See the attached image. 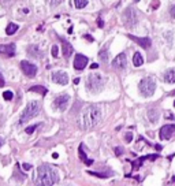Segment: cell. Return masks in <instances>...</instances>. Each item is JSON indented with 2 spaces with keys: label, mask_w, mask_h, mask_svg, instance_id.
I'll list each match as a JSON object with an SVG mask.
<instances>
[{
  "label": "cell",
  "mask_w": 175,
  "mask_h": 186,
  "mask_svg": "<svg viewBox=\"0 0 175 186\" xmlns=\"http://www.w3.org/2000/svg\"><path fill=\"white\" fill-rule=\"evenodd\" d=\"M126 64H127V58H126V53L122 52L119 53L118 56L114 59V62H112V67L114 68H118V70H122V68L126 67Z\"/></svg>",
  "instance_id": "obj_13"
},
{
  "label": "cell",
  "mask_w": 175,
  "mask_h": 186,
  "mask_svg": "<svg viewBox=\"0 0 175 186\" xmlns=\"http://www.w3.org/2000/svg\"><path fill=\"white\" fill-rule=\"evenodd\" d=\"M60 41H62V51H63V56L66 58H70L71 55H73V52H74V48H73V45H71L68 41H66V40H63V39H60Z\"/></svg>",
  "instance_id": "obj_15"
},
{
  "label": "cell",
  "mask_w": 175,
  "mask_h": 186,
  "mask_svg": "<svg viewBox=\"0 0 175 186\" xmlns=\"http://www.w3.org/2000/svg\"><path fill=\"white\" fill-rule=\"evenodd\" d=\"M3 145H4V140H3V137L0 136V148H2Z\"/></svg>",
  "instance_id": "obj_38"
},
{
  "label": "cell",
  "mask_w": 175,
  "mask_h": 186,
  "mask_svg": "<svg viewBox=\"0 0 175 186\" xmlns=\"http://www.w3.org/2000/svg\"><path fill=\"white\" fill-rule=\"evenodd\" d=\"M37 127H39V125H32V126L26 127V129H25V132H26V134H33V132L37 129Z\"/></svg>",
  "instance_id": "obj_25"
},
{
  "label": "cell",
  "mask_w": 175,
  "mask_h": 186,
  "mask_svg": "<svg viewBox=\"0 0 175 186\" xmlns=\"http://www.w3.org/2000/svg\"><path fill=\"white\" fill-rule=\"evenodd\" d=\"M19 27H18V25H15V23H8L7 25V27H6V34L7 36H12V34H15L16 33V30H18Z\"/></svg>",
  "instance_id": "obj_19"
},
{
  "label": "cell",
  "mask_w": 175,
  "mask_h": 186,
  "mask_svg": "<svg viewBox=\"0 0 175 186\" xmlns=\"http://www.w3.org/2000/svg\"><path fill=\"white\" fill-rule=\"evenodd\" d=\"M59 181V174L52 166L43 164L37 168V178L36 185L37 186H52Z\"/></svg>",
  "instance_id": "obj_2"
},
{
  "label": "cell",
  "mask_w": 175,
  "mask_h": 186,
  "mask_svg": "<svg viewBox=\"0 0 175 186\" xmlns=\"http://www.w3.org/2000/svg\"><path fill=\"white\" fill-rule=\"evenodd\" d=\"M138 91L144 97H150L156 91V82L152 77H145L140 81L138 84Z\"/></svg>",
  "instance_id": "obj_5"
},
{
  "label": "cell",
  "mask_w": 175,
  "mask_h": 186,
  "mask_svg": "<svg viewBox=\"0 0 175 186\" xmlns=\"http://www.w3.org/2000/svg\"><path fill=\"white\" fill-rule=\"evenodd\" d=\"M74 4H75V8L81 10V8H84V7H86L88 0H74Z\"/></svg>",
  "instance_id": "obj_23"
},
{
  "label": "cell",
  "mask_w": 175,
  "mask_h": 186,
  "mask_svg": "<svg viewBox=\"0 0 175 186\" xmlns=\"http://www.w3.org/2000/svg\"><path fill=\"white\" fill-rule=\"evenodd\" d=\"M101 119V111L97 105H88L84 108L81 115V127L84 130H90L99 125Z\"/></svg>",
  "instance_id": "obj_1"
},
{
  "label": "cell",
  "mask_w": 175,
  "mask_h": 186,
  "mask_svg": "<svg viewBox=\"0 0 175 186\" xmlns=\"http://www.w3.org/2000/svg\"><path fill=\"white\" fill-rule=\"evenodd\" d=\"M97 25H99V27H104V21L101 18H97Z\"/></svg>",
  "instance_id": "obj_33"
},
{
  "label": "cell",
  "mask_w": 175,
  "mask_h": 186,
  "mask_svg": "<svg viewBox=\"0 0 175 186\" xmlns=\"http://www.w3.org/2000/svg\"><path fill=\"white\" fill-rule=\"evenodd\" d=\"M52 157H53V159H58V157H59V155L55 152V153H52Z\"/></svg>",
  "instance_id": "obj_40"
},
{
  "label": "cell",
  "mask_w": 175,
  "mask_h": 186,
  "mask_svg": "<svg viewBox=\"0 0 175 186\" xmlns=\"http://www.w3.org/2000/svg\"><path fill=\"white\" fill-rule=\"evenodd\" d=\"M136 2H140V0H136Z\"/></svg>",
  "instance_id": "obj_42"
},
{
  "label": "cell",
  "mask_w": 175,
  "mask_h": 186,
  "mask_svg": "<svg viewBox=\"0 0 175 186\" xmlns=\"http://www.w3.org/2000/svg\"><path fill=\"white\" fill-rule=\"evenodd\" d=\"M170 15L173 16V18H175V4L171 6V8H170Z\"/></svg>",
  "instance_id": "obj_31"
},
{
  "label": "cell",
  "mask_w": 175,
  "mask_h": 186,
  "mask_svg": "<svg viewBox=\"0 0 175 186\" xmlns=\"http://www.w3.org/2000/svg\"><path fill=\"white\" fill-rule=\"evenodd\" d=\"M89 175H93V177H99V178H107L105 174H100V173H93V171H88Z\"/></svg>",
  "instance_id": "obj_27"
},
{
  "label": "cell",
  "mask_w": 175,
  "mask_h": 186,
  "mask_svg": "<svg viewBox=\"0 0 175 186\" xmlns=\"http://www.w3.org/2000/svg\"><path fill=\"white\" fill-rule=\"evenodd\" d=\"M159 6H160V2H159V0H153V2H152V8H153V10L159 8Z\"/></svg>",
  "instance_id": "obj_29"
},
{
  "label": "cell",
  "mask_w": 175,
  "mask_h": 186,
  "mask_svg": "<svg viewBox=\"0 0 175 186\" xmlns=\"http://www.w3.org/2000/svg\"><path fill=\"white\" fill-rule=\"evenodd\" d=\"M40 103L39 101H30L27 103V105L25 107L23 112L21 114V118H19V125H23V123H27L30 119H33L34 116L39 115L40 112Z\"/></svg>",
  "instance_id": "obj_3"
},
{
  "label": "cell",
  "mask_w": 175,
  "mask_h": 186,
  "mask_svg": "<svg viewBox=\"0 0 175 186\" xmlns=\"http://www.w3.org/2000/svg\"><path fill=\"white\" fill-rule=\"evenodd\" d=\"M99 58H100V60H101V62H104V63H107V62H108V58H109L107 48H103L101 51H99Z\"/></svg>",
  "instance_id": "obj_21"
},
{
  "label": "cell",
  "mask_w": 175,
  "mask_h": 186,
  "mask_svg": "<svg viewBox=\"0 0 175 186\" xmlns=\"http://www.w3.org/2000/svg\"><path fill=\"white\" fill-rule=\"evenodd\" d=\"M51 53H52L53 58H58V55H59V48H58V45H53L52 49H51Z\"/></svg>",
  "instance_id": "obj_26"
},
{
  "label": "cell",
  "mask_w": 175,
  "mask_h": 186,
  "mask_svg": "<svg viewBox=\"0 0 175 186\" xmlns=\"http://www.w3.org/2000/svg\"><path fill=\"white\" fill-rule=\"evenodd\" d=\"M22 168H23L25 171H29L30 168H32V166H30V164H27V163H23V164H22Z\"/></svg>",
  "instance_id": "obj_32"
},
{
  "label": "cell",
  "mask_w": 175,
  "mask_h": 186,
  "mask_svg": "<svg viewBox=\"0 0 175 186\" xmlns=\"http://www.w3.org/2000/svg\"><path fill=\"white\" fill-rule=\"evenodd\" d=\"M52 81L59 85H67L68 84V75L64 71H55L52 74Z\"/></svg>",
  "instance_id": "obj_12"
},
{
  "label": "cell",
  "mask_w": 175,
  "mask_h": 186,
  "mask_svg": "<svg viewBox=\"0 0 175 186\" xmlns=\"http://www.w3.org/2000/svg\"><path fill=\"white\" fill-rule=\"evenodd\" d=\"M159 111H157L156 108H149L148 109V119H149V122L150 123H157V120H159Z\"/></svg>",
  "instance_id": "obj_17"
},
{
  "label": "cell",
  "mask_w": 175,
  "mask_h": 186,
  "mask_svg": "<svg viewBox=\"0 0 175 186\" xmlns=\"http://www.w3.org/2000/svg\"><path fill=\"white\" fill-rule=\"evenodd\" d=\"M21 68H22L23 74H25L26 77H29V78L36 77V74H37V66L36 64H33V63H30V62H27V60L21 62Z\"/></svg>",
  "instance_id": "obj_8"
},
{
  "label": "cell",
  "mask_w": 175,
  "mask_h": 186,
  "mask_svg": "<svg viewBox=\"0 0 175 186\" xmlns=\"http://www.w3.org/2000/svg\"><path fill=\"white\" fill-rule=\"evenodd\" d=\"M175 134V123H170V125H164L160 129V138L162 140H170Z\"/></svg>",
  "instance_id": "obj_9"
},
{
  "label": "cell",
  "mask_w": 175,
  "mask_h": 186,
  "mask_svg": "<svg viewBox=\"0 0 175 186\" xmlns=\"http://www.w3.org/2000/svg\"><path fill=\"white\" fill-rule=\"evenodd\" d=\"M63 2V0H51V4H53V6H56V4H60V3Z\"/></svg>",
  "instance_id": "obj_35"
},
{
  "label": "cell",
  "mask_w": 175,
  "mask_h": 186,
  "mask_svg": "<svg viewBox=\"0 0 175 186\" xmlns=\"http://www.w3.org/2000/svg\"><path fill=\"white\" fill-rule=\"evenodd\" d=\"M131 140H133V134L131 133H126V136H125L126 142H131Z\"/></svg>",
  "instance_id": "obj_28"
},
{
  "label": "cell",
  "mask_w": 175,
  "mask_h": 186,
  "mask_svg": "<svg viewBox=\"0 0 175 186\" xmlns=\"http://www.w3.org/2000/svg\"><path fill=\"white\" fill-rule=\"evenodd\" d=\"M68 103H70V96L63 93V95H59L58 97H55L53 100V108H56L58 111H66V108L68 107Z\"/></svg>",
  "instance_id": "obj_7"
},
{
  "label": "cell",
  "mask_w": 175,
  "mask_h": 186,
  "mask_svg": "<svg viewBox=\"0 0 175 186\" xmlns=\"http://www.w3.org/2000/svg\"><path fill=\"white\" fill-rule=\"evenodd\" d=\"M14 97V93L11 91H6L4 93H3V99L7 100V101H10V100H12Z\"/></svg>",
  "instance_id": "obj_24"
},
{
  "label": "cell",
  "mask_w": 175,
  "mask_h": 186,
  "mask_svg": "<svg viewBox=\"0 0 175 186\" xmlns=\"http://www.w3.org/2000/svg\"><path fill=\"white\" fill-rule=\"evenodd\" d=\"M123 21H125V25L131 29L137 25V14H136V10L133 7H129L126 8V11L123 12Z\"/></svg>",
  "instance_id": "obj_6"
},
{
  "label": "cell",
  "mask_w": 175,
  "mask_h": 186,
  "mask_svg": "<svg viewBox=\"0 0 175 186\" xmlns=\"http://www.w3.org/2000/svg\"><path fill=\"white\" fill-rule=\"evenodd\" d=\"M155 148H156L157 151H162V145H160V144H156V145H155Z\"/></svg>",
  "instance_id": "obj_39"
},
{
  "label": "cell",
  "mask_w": 175,
  "mask_h": 186,
  "mask_svg": "<svg viewBox=\"0 0 175 186\" xmlns=\"http://www.w3.org/2000/svg\"><path fill=\"white\" fill-rule=\"evenodd\" d=\"M78 153H80V159H81L82 161H84V163H85L86 160H89L88 157H86V153L84 152V144H81L80 148H78Z\"/></svg>",
  "instance_id": "obj_22"
},
{
  "label": "cell",
  "mask_w": 175,
  "mask_h": 186,
  "mask_svg": "<svg viewBox=\"0 0 175 186\" xmlns=\"http://www.w3.org/2000/svg\"><path fill=\"white\" fill-rule=\"evenodd\" d=\"M127 37L130 40L134 41V43H137L140 47L145 48V49H149L150 45H152V40L149 37H137V36H133V34H129Z\"/></svg>",
  "instance_id": "obj_11"
},
{
  "label": "cell",
  "mask_w": 175,
  "mask_h": 186,
  "mask_svg": "<svg viewBox=\"0 0 175 186\" xmlns=\"http://www.w3.org/2000/svg\"><path fill=\"white\" fill-rule=\"evenodd\" d=\"M88 62H89V59L85 56V55L77 53V55H75V58H74V68H75V70H78V71L84 70V68L86 67Z\"/></svg>",
  "instance_id": "obj_10"
},
{
  "label": "cell",
  "mask_w": 175,
  "mask_h": 186,
  "mask_svg": "<svg viewBox=\"0 0 175 186\" xmlns=\"http://www.w3.org/2000/svg\"><path fill=\"white\" fill-rule=\"evenodd\" d=\"M163 78H164V81H166L167 84H175V68L167 70L166 73H164Z\"/></svg>",
  "instance_id": "obj_16"
},
{
  "label": "cell",
  "mask_w": 175,
  "mask_h": 186,
  "mask_svg": "<svg viewBox=\"0 0 175 186\" xmlns=\"http://www.w3.org/2000/svg\"><path fill=\"white\" fill-rule=\"evenodd\" d=\"M0 55L6 58H12L15 55V44H6L0 45Z\"/></svg>",
  "instance_id": "obj_14"
},
{
  "label": "cell",
  "mask_w": 175,
  "mask_h": 186,
  "mask_svg": "<svg viewBox=\"0 0 175 186\" xmlns=\"http://www.w3.org/2000/svg\"><path fill=\"white\" fill-rule=\"evenodd\" d=\"M97 67H99V64H97V63H92V64H90V68H92V70H96Z\"/></svg>",
  "instance_id": "obj_37"
},
{
  "label": "cell",
  "mask_w": 175,
  "mask_h": 186,
  "mask_svg": "<svg viewBox=\"0 0 175 186\" xmlns=\"http://www.w3.org/2000/svg\"><path fill=\"white\" fill-rule=\"evenodd\" d=\"M0 86H4V78H3L2 73H0Z\"/></svg>",
  "instance_id": "obj_36"
},
{
  "label": "cell",
  "mask_w": 175,
  "mask_h": 186,
  "mask_svg": "<svg viewBox=\"0 0 175 186\" xmlns=\"http://www.w3.org/2000/svg\"><path fill=\"white\" fill-rule=\"evenodd\" d=\"M29 92H36V93H40V95H43V96H45L47 95V88H44V86H41V85H36V86H32L29 89Z\"/></svg>",
  "instance_id": "obj_20"
},
{
  "label": "cell",
  "mask_w": 175,
  "mask_h": 186,
  "mask_svg": "<svg viewBox=\"0 0 175 186\" xmlns=\"http://www.w3.org/2000/svg\"><path fill=\"white\" fill-rule=\"evenodd\" d=\"M142 63H144L142 55L140 53V52H136L134 56H133V64H134L136 67H140V66H142Z\"/></svg>",
  "instance_id": "obj_18"
},
{
  "label": "cell",
  "mask_w": 175,
  "mask_h": 186,
  "mask_svg": "<svg viewBox=\"0 0 175 186\" xmlns=\"http://www.w3.org/2000/svg\"><path fill=\"white\" fill-rule=\"evenodd\" d=\"M115 155H116V156H121V155H123V149H122V148L116 146L115 148Z\"/></svg>",
  "instance_id": "obj_30"
},
{
  "label": "cell",
  "mask_w": 175,
  "mask_h": 186,
  "mask_svg": "<svg viewBox=\"0 0 175 186\" xmlns=\"http://www.w3.org/2000/svg\"><path fill=\"white\" fill-rule=\"evenodd\" d=\"M84 39H86V40L89 41V43H93V37H92V36H89V34H85V36H84Z\"/></svg>",
  "instance_id": "obj_34"
},
{
  "label": "cell",
  "mask_w": 175,
  "mask_h": 186,
  "mask_svg": "<svg viewBox=\"0 0 175 186\" xmlns=\"http://www.w3.org/2000/svg\"><path fill=\"white\" fill-rule=\"evenodd\" d=\"M174 105H175V101H174Z\"/></svg>",
  "instance_id": "obj_43"
},
{
  "label": "cell",
  "mask_w": 175,
  "mask_h": 186,
  "mask_svg": "<svg viewBox=\"0 0 175 186\" xmlns=\"http://www.w3.org/2000/svg\"><path fill=\"white\" fill-rule=\"evenodd\" d=\"M74 84H75V85L80 84V78H75V80H74Z\"/></svg>",
  "instance_id": "obj_41"
},
{
  "label": "cell",
  "mask_w": 175,
  "mask_h": 186,
  "mask_svg": "<svg viewBox=\"0 0 175 186\" xmlns=\"http://www.w3.org/2000/svg\"><path fill=\"white\" fill-rule=\"evenodd\" d=\"M104 88V80L99 73H92L86 80V89L92 93H99Z\"/></svg>",
  "instance_id": "obj_4"
}]
</instances>
